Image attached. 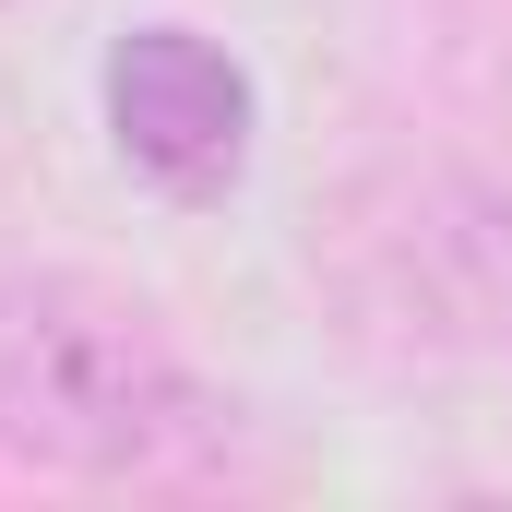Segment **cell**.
I'll return each instance as SVG.
<instances>
[{
  "instance_id": "obj_1",
  "label": "cell",
  "mask_w": 512,
  "mask_h": 512,
  "mask_svg": "<svg viewBox=\"0 0 512 512\" xmlns=\"http://www.w3.org/2000/svg\"><path fill=\"white\" fill-rule=\"evenodd\" d=\"M215 405L179 370L167 322L96 274H12L0 286V453L48 477H143Z\"/></svg>"
},
{
  "instance_id": "obj_2",
  "label": "cell",
  "mask_w": 512,
  "mask_h": 512,
  "mask_svg": "<svg viewBox=\"0 0 512 512\" xmlns=\"http://www.w3.org/2000/svg\"><path fill=\"white\" fill-rule=\"evenodd\" d=\"M251 131H262L251 72L203 24H131L108 48V143L167 203H227L251 179Z\"/></svg>"
}]
</instances>
